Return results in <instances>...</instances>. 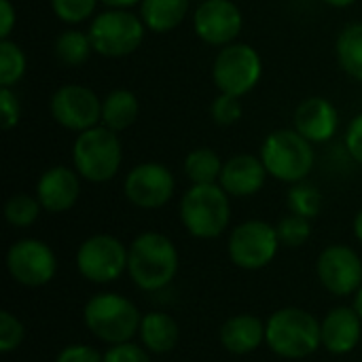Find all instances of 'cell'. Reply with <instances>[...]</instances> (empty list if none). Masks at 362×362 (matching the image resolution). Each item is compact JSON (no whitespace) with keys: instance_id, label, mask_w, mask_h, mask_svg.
<instances>
[{"instance_id":"obj_16","label":"cell","mask_w":362,"mask_h":362,"mask_svg":"<svg viewBox=\"0 0 362 362\" xmlns=\"http://www.w3.org/2000/svg\"><path fill=\"white\" fill-rule=\"evenodd\" d=\"M81 180L83 178L74 168L51 165L38 176L34 195L38 197L45 212L64 214L76 206L81 197Z\"/></svg>"},{"instance_id":"obj_18","label":"cell","mask_w":362,"mask_h":362,"mask_svg":"<svg viewBox=\"0 0 362 362\" xmlns=\"http://www.w3.org/2000/svg\"><path fill=\"white\" fill-rule=\"evenodd\" d=\"M295 129L310 140L312 144L329 142L337 129H339V110L337 106L322 95L305 98L297 108L293 117Z\"/></svg>"},{"instance_id":"obj_22","label":"cell","mask_w":362,"mask_h":362,"mask_svg":"<svg viewBox=\"0 0 362 362\" xmlns=\"http://www.w3.org/2000/svg\"><path fill=\"white\" fill-rule=\"evenodd\" d=\"M191 0H142L140 2V19L146 30L155 34H165L176 30L187 13Z\"/></svg>"},{"instance_id":"obj_1","label":"cell","mask_w":362,"mask_h":362,"mask_svg":"<svg viewBox=\"0 0 362 362\" xmlns=\"http://www.w3.org/2000/svg\"><path fill=\"white\" fill-rule=\"evenodd\" d=\"M180 269L176 244L159 231H142L127 244V276L142 293H159L172 286Z\"/></svg>"},{"instance_id":"obj_26","label":"cell","mask_w":362,"mask_h":362,"mask_svg":"<svg viewBox=\"0 0 362 362\" xmlns=\"http://www.w3.org/2000/svg\"><path fill=\"white\" fill-rule=\"evenodd\" d=\"M335 53L344 72L362 83V23H350L341 30Z\"/></svg>"},{"instance_id":"obj_30","label":"cell","mask_w":362,"mask_h":362,"mask_svg":"<svg viewBox=\"0 0 362 362\" xmlns=\"http://www.w3.org/2000/svg\"><path fill=\"white\" fill-rule=\"evenodd\" d=\"M276 231H278L280 244L284 248L295 250V248H301L303 244L310 242V238H312V221L288 212L286 216H282L278 221Z\"/></svg>"},{"instance_id":"obj_40","label":"cell","mask_w":362,"mask_h":362,"mask_svg":"<svg viewBox=\"0 0 362 362\" xmlns=\"http://www.w3.org/2000/svg\"><path fill=\"white\" fill-rule=\"evenodd\" d=\"M352 229H354V235H356V240L362 244V208L356 212V216H354V223H352Z\"/></svg>"},{"instance_id":"obj_17","label":"cell","mask_w":362,"mask_h":362,"mask_svg":"<svg viewBox=\"0 0 362 362\" xmlns=\"http://www.w3.org/2000/svg\"><path fill=\"white\" fill-rule=\"evenodd\" d=\"M322 348L333 356L352 354L362 339V318L354 305H335L320 320Z\"/></svg>"},{"instance_id":"obj_25","label":"cell","mask_w":362,"mask_h":362,"mask_svg":"<svg viewBox=\"0 0 362 362\" xmlns=\"http://www.w3.org/2000/svg\"><path fill=\"white\" fill-rule=\"evenodd\" d=\"M223 163L214 148L197 146L185 157V176L191 185H214L221 178Z\"/></svg>"},{"instance_id":"obj_38","label":"cell","mask_w":362,"mask_h":362,"mask_svg":"<svg viewBox=\"0 0 362 362\" xmlns=\"http://www.w3.org/2000/svg\"><path fill=\"white\" fill-rule=\"evenodd\" d=\"M17 23V8L11 0H0V38H8Z\"/></svg>"},{"instance_id":"obj_39","label":"cell","mask_w":362,"mask_h":362,"mask_svg":"<svg viewBox=\"0 0 362 362\" xmlns=\"http://www.w3.org/2000/svg\"><path fill=\"white\" fill-rule=\"evenodd\" d=\"M106 8H132V6H140L142 0H100Z\"/></svg>"},{"instance_id":"obj_29","label":"cell","mask_w":362,"mask_h":362,"mask_svg":"<svg viewBox=\"0 0 362 362\" xmlns=\"http://www.w3.org/2000/svg\"><path fill=\"white\" fill-rule=\"evenodd\" d=\"M28 70V59L23 49L11 38L0 40V87L17 85Z\"/></svg>"},{"instance_id":"obj_31","label":"cell","mask_w":362,"mask_h":362,"mask_svg":"<svg viewBox=\"0 0 362 362\" xmlns=\"http://www.w3.org/2000/svg\"><path fill=\"white\" fill-rule=\"evenodd\" d=\"M100 0H51V11L55 17L68 25H78L95 17V6Z\"/></svg>"},{"instance_id":"obj_11","label":"cell","mask_w":362,"mask_h":362,"mask_svg":"<svg viewBox=\"0 0 362 362\" xmlns=\"http://www.w3.org/2000/svg\"><path fill=\"white\" fill-rule=\"evenodd\" d=\"M6 272L23 288H42L57 274L55 250L38 238L15 240L4 257Z\"/></svg>"},{"instance_id":"obj_8","label":"cell","mask_w":362,"mask_h":362,"mask_svg":"<svg viewBox=\"0 0 362 362\" xmlns=\"http://www.w3.org/2000/svg\"><path fill=\"white\" fill-rule=\"evenodd\" d=\"M282 244L276 225L248 218L235 225L227 238V257L242 272H261L274 263Z\"/></svg>"},{"instance_id":"obj_7","label":"cell","mask_w":362,"mask_h":362,"mask_svg":"<svg viewBox=\"0 0 362 362\" xmlns=\"http://www.w3.org/2000/svg\"><path fill=\"white\" fill-rule=\"evenodd\" d=\"M93 53L102 57H127L138 51L144 40L146 25L140 15L129 8H106L95 13L87 28Z\"/></svg>"},{"instance_id":"obj_2","label":"cell","mask_w":362,"mask_h":362,"mask_svg":"<svg viewBox=\"0 0 362 362\" xmlns=\"http://www.w3.org/2000/svg\"><path fill=\"white\" fill-rule=\"evenodd\" d=\"M265 346L286 361L308 358L322 348L320 320L297 305L280 308L265 320Z\"/></svg>"},{"instance_id":"obj_21","label":"cell","mask_w":362,"mask_h":362,"mask_svg":"<svg viewBox=\"0 0 362 362\" xmlns=\"http://www.w3.org/2000/svg\"><path fill=\"white\" fill-rule=\"evenodd\" d=\"M180 341V327L176 318L163 310H151L142 314L138 344L153 356L170 354Z\"/></svg>"},{"instance_id":"obj_5","label":"cell","mask_w":362,"mask_h":362,"mask_svg":"<svg viewBox=\"0 0 362 362\" xmlns=\"http://www.w3.org/2000/svg\"><path fill=\"white\" fill-rule=\"evenodd\" d=\"M261 161L272 178L284 185L305 180L316 163L314 144L305 140L295 127H280L265 136L261 144Z\"/></svg>"},{"instance_id":"obj_6","label":"cell","mask_w":362,"mask_h":362,"mask_svg":"<svg viewBox=\"0 0 362 362\" xmlns=\"http://www.w3.org/2000/svg\"><path fill=\"white\" fill-rule=\"evenodd\" d=\"M123 161V146L119 134L104 127L102 123L76 134L72 144V168L78 176L93 185L110 182Z\"/></svg>"},{"instance_id":"obj_12","label":"cell","mask_w":362,"mask_h":362,"mask_svg":"<svg viewBox=\"0 0 362 362\" xmlns=\"http://www.w3.org/2000/svg\"><path fill=\"white\" fill-rule=\"evenodd\" d=\"M49 112L59 127L81 134L102 123V100L91 87L68 83L53 91Z\"/></svg>"},{"instance_id":"obj_28","label":"cell","mask_w":362,"mask_h":362,"mask_svg":"<svg viewBox=\"0 0 362 362\" xmlns=\"http://www.w3.org/2000/svg\"><path fill=\"white\" fill-rule=\"evenodd\" d=\"M40 212H45V210H42L38 197L30 195V193H15L4 204V221L15 229L32 227L38 221Z\"/></svg>"},{"instance_id":"obj_35","label":"cell","mask_w":362,"mask_h":362,"mask_svg":"<svg viewBox=\"0 0 362 362\" xmlns=\"http://www.w3.org/2000/svg\"><path fill=\"white\" fill-rule=\"evenodd\" d=\"M0 125L4 132H11L13 127H17L19 119H21V104L17 93L11 87H0Z\"/></svg>"},{"instance_id":"obj_13","label":"cell","mask_w":362,"mask_h":362,"mask_svg":"<svg viewBox=\"0 0 362 362\" xmlns=\"http://www.w3.org/2000/svg\"><path fill=\"white\" fill-rule=\"evenodd\" d=\"M176 191L172 170L159 161H144L134 165L123 180L125 199L140 210H159L170 204Z\"/></svg>"},{"instance_id":"obj_15","label":"cell","mask_w":362,"mask_h":362,"mask_svg":"<svg viewBox=\"0 0 362 362\" xmlns=\"http://www.w3.org/2000/svg\"><path fill=\"white\" fill-rule=\"evenodd\" d=\"M244 17L233 0H204L193 13V30L199 40L212 47H227L238 40Z\"/></svg>"},{"instance_id":"obj_42","label":"cell","mask_w":362,"mask_h":362,"mask_svg":"<svg viewBox=\"0 0 362 362\" xmlns=\"http://www.w3.org/2000/svg\"><path fill=\"white\" fill-rule=\"evenodd\" d=\"M352 299H354V301H352L354 310H356V312L361 314V318H362V286H361V288H358V293H356V295H354Z\"/></svg>"},{"instance_id":"obj_9","label":"cell","mask_w":362,"mask_h":362,"mask_svg":"<svg viewBox=\"0 0 362 362\" xmlns=\"http://www.w3.org/2000/svg\"><path fill=\"white\" fill-rule=\"evenodd\" d=\"M74 265L83 280L106 286L127 274V244L112 233H95L85 238L76 252Z\"/></svg>"},{"instance_id":"obj_4","label":"cell","mask_w":362,"mask_h":362,"mask_svg":"<svg viewBox=\"0 0 362 362\" xmlns=\"http://www.w3.org/2000/svg\"><path fill=\"white\" fill-rule=\"evenodd\" d=\"M185 231L195 240H216L231 223V195L218 185H191L178 204Z\"/></svg>"},{"instance_id":"obj_3","label":"cell","mask_w":362,"mask_h":362,"mask_svg":"<svg viewBox=\"0 0 362 362\" xmlns=\"http://www.w3.org/2000/svg\"><path fill=\"white\" fill-rule=\"evenodd\" d=\"M142 312L138 305L119 293L102 291L83 305L85 329L104 346H119L134 341L140 331Z\"/></svg>"},{"instance_id":"obj_23","label":"cell","mask_w":362,"mask_h":362,"mask_svg":"<svg viewBox=\"0 0 362 362\" xmlns=\"http://www.w3.org/2000/svg\"><path fill=\"white\" fill-rule=\"evenodd\" d=\"M140 115L138 95L129 89H112L102 100V125L112 132H123L136 123Z\"/></svg>"},{"instance_id":"obj_37","label":"cell","mask_w":362,"mask_h":362,"mask_svg":"<svg viewBox=\"0 0 362 362\" xmlns=\"http://www.w3.org/2000/svg\"><path fill=\"white\" fill-rule=\"evenodd\" d=\"M346 151H348V155L362 165V112H358L352 121H350V125H348V129H346Z\"/></svg>"},{"instance_id":"obj_34","label":"cell","mask_w":362,"mask_h":362,"mask_svg":"<svg viewBox=\"0 0 362 362\" xmlns=\"http://www.w3.org/2000/svg\"><path fill=\"white\" fill-rule=\"evenodd\" d=\"M102 362H153V354L146 352L140 344L127 341L119 346H108L104 350Z\"/></svg>"},{"instance_id":"obj_27","label":"cell","mask_w":362,"mask_h":362,"mask_svg":"<svg viewBox=\"0 0 362 362\" xmlns=\"http://www.w3.org/2000/svg\"><path fill=\"white\" fill-rule=\"evenodd\" d=\"M286 206L291 214L314 221L322 212V193L312 182L301 180L297 185H291L286 193Z\"/></svg>"},{"instance_id":"obj_14","label":"cell","mask_w":362,"mask_h":362,"mask_svg":"<svg viewBox=\"0 0 362 362\" xmlns=\"http://www.w3.org/2000/svg\"><path fill=\"white\" fill-rule=\"evenodd\" d=\"M316 278L333 297H354L362 286L361 255L348 244H329L316 259Z\"/></svg>"},{"instance_id":"obj_20","label":"cell","mask_w":362,"mask_h":362,"mask_svg":"<svg viewBox=\"0 0 362 362\" xmlns=\"http://www.w3.org/2000/svg\"><path fill=\"white\" fill-rule=\"evenodd\" d=\"M221 346L233 356H248L265 344V320L255 314H235L221 325Z\"/></svg>"},{"instance_id":"obj_33","label":"cell","mask_w":362,"mask_h":362,"mask_svg":"<svg viewBox=\"0 0 362 362\" xmlns=\"http://www.w3.org/2000/svg\"><path fill=\"white\" fill-rule=\"evenodd\" d=\"M210 115H212V121L221 127L235 125L244 115L242 98H235L229 93H218L210 106Z\"/></svg>"},{"instance_id":"obj_36","label":"cell","mask_w":362,"mask_h":362,"mask_svg":"<svg viewBox=\"0 0 362 362\" xmlns=\"http://www.w3.org/2000/svg\"><path fill=\"white\" fill-rule=\"evenodd\" d=\"M104 361V352H100L95 346L89 344H68L64 346L55 362H102Z\"/></svg>"},{"instance_id":"obj_41","label":"cell","mask_w":362,"mask_h":362,"mask_svg":"<svg viewBox=\"0 0 362 362\" xmlns=\"http://www.w3.org/2000/svg\"><path fill=\"white\" fill-rule=\"evenodd\" d=\"M322 2L333 6V8H348V6L356 4V0H322Z\"/></svg>"},{"instance_id":"obj_10","label":"cell","mask_w":362,"mask_h":362,"mask_svg":"<svg viewBox=\"0 0 362 362\" xmlns=\"http://www.w3.org/2000/svg\"><path fill=\"white\" fill-rule=\"evenodd\" d=\"M263 76V59L259 51L248 42H231L221 47L212 62V81L218 93L244 98L250 93Z\"/></svg>"},{"instance_id":"obj_24","label":"cell","mask_w":362,"mask_h":362,"mask_svg":"<svg viewBox=\"0 0 362 362\" xmlns=\"http://www.w3.org/2000/svg\"><path fill=\"white\" fill-rule=\"evenodd\" d=\"M93 53L89 34L76 28H68L64 32L57 34L55 42H53V55L62 66L68 68H76L83 66Z\"/></svg>"},{"instance_id":"obj_19","label":"cell","mask_w":362,"mask_h":362,"mask_svg":"<svg viewBox=\"0 0 362 362\" xmlns=\"http://www.w3.org/2000/svg\"><path fill=\"white\" fill-rule=\"evenodd\" d=\"M267 170L261 157L250 153H238L223 163V172L218 185L231 197H252L267 182Z\"/></svg>"},{"instance_id":"obj_32","label":"cell","mask_w":362,"mask_h":362,"mask_svg":"<svg viewBox=\"0 0 362 362\" xmlns=\"http://www.w3.org/2000/svg\"><path fill=\"white\" fill-rule=\"evenodd\" d=\"M25 339V327L23 322L8 310L0 312V352L13 354L21 348Z\"/></svg>"}]
</instances>
